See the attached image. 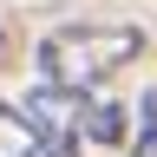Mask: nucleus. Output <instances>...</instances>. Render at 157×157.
Instances as JSON below:
<instances>
[{
  "mask_svg": "<svg viewBox=\"0 0 157 157\" xmlns=\"http://www.w3.org/2000/svg\"><path fill=\"white\" fill-rule=\"evenodd\" d=\"M131 157H157V92L144 98V124H137V144H131Z\"/></svg>",
  "mask_w": 157,
  "mask_h": 157,
  "instance_id": "39448f33",
  "label": "nucleus"
},
{
  "mask_svg": "<svg viewBox=\"0 0 157 157\" xmlns=\"http://www.w3.org/2000/svg\"><path fill=\"white\" fill-rule=\"evenodd\" d=\"M124 118H131L124 105H111V98H98V105L85 111V131H92V144H124V131H131Z\"/></svg>",
  "mask_w": 157,
  "mask_h": 157,
  "instance_id": "20e7f679",
  "label": "nucleus"
},
{
  "mask_svg": "<svg viewBox=\"0 0 157 157\" xmlns=\"http://www.w3.org/2000/svg\"><path fill=\"white\" fill-rule=\"evenodd\" d=\"M26 124H33V137H39V157H78L85 151V92H72V85H59V78H46V85H33L26 92Z\"/></svg>",
  "mask_w": 157,
  "mask_h": 157,
  "instance_id": "f03ea898",
  "label": "nucleus"
},
{
  "mask_svg": "<svg viewBox=\"0 0 157 157\" xmlns=\"http://www.w3.org/2000/svg\"><path fill=\"white\" fill-rule=\"evenodd\" d=\"M0 157H39V137L20 105H0Z\"/></svg>",
  "mask_w": 157,
  "mask_h": 157,
  "instance_id": "7ed1b4c3",
  "label": "nucleus"
},
{
  "mask_svg": "<svg viewBox=\"0 0 157 157\" xmlns=\"http://www.w3.org/2000/svg\"><path fill=\"white\" fill-rule=\"evenodd\" d=\"M137 52H144V33L118 26V20H78V26H52L46 39H39L46 78H59V85H72V92L105 85V78L124 72Z\"/></svg>",
  "mask_w": 157,
  "mask_h": 157,
  "instance_id": "f257e3e1",
  "label": "nucleus"
}]
</instances>
